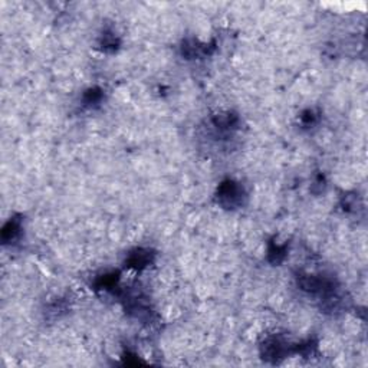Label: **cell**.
Returning a JSON list of instances; mask_svg holds the SVG:
<instances>
[{
  "mask_svg": "<svg viewBox=\"0 0 368 368\" xmlns=\"http://www.w3.org/2000/svg\"><path fill=\"white\" fill-rule=\"evenodd\" d=\"M150 260V252L140 249V251H135L134 253H131V256H130V259H128V263H130V266H133V268H144V266L148 265Z\"/></svg>",
  "mask_w": 368,
  "mask_h": 368,
  "instance_id": "obj_2",
  "label": "cell"
},
{
  "mask_svg": "<svg viewBox=\"0 0 368 368\" xmlns=\"http://www.w3.org/2000/svg\"><path fill=\"white\" fill-rule=\"evenodd\" d=\"M219 200L225 206H236L242 201V190L232 181L223 183L219 189Z\"/></svg>",
  "mask_w": 368,
  "mask_h": 368,
  "instance_id": "obj_1",
  "label": "cell"
},
{
  "mask_svg": "<svg viewBox=\"0 0 368 368\" xmlns=\"http://www.w3.org/2000/svg\"><path fill=\"white\" fill-rule=\"evenodd\" d=\"M17 232H19V225L15 220H10L8 225L5 226V229H3V239L12 240V239H15Z\"/></svg>",
  "mask_w": 368,
  "mask_h": 368,
  "instance_id": "obj_3",
  "label": "cell"
}]
</instances>
